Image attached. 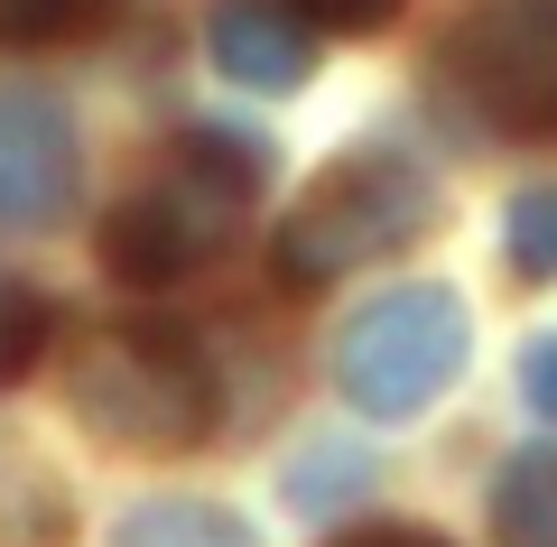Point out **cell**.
Wrapping results in <instances>:
<instances>
[{"mask_svg": "<svg viewBox=\"0 0 557 547\" xmlns=\"http://www.w3.org/2000/svg\"><path fill=\"white\" fill-rule=\"evenodd\" d=\"M307 20H325V28H381V20H399V0H298Z\"/></svg>", "mask_w": 557, "mask_h": 547, "instance_id": "14", "label": "cell"}, {"mask_svg": "<svg viewBox=\"0 0 557 547\" xmlns=\"http://www.w3.org/2000/svg\"><path fill=\"white\" fill-rule=\"evenodd\" d=\"M112 547H260L251 520L223 501H196V492H168V501H139L131 520L112 529Z\"/></svg>", "mask_w": 557, "mask_h": 547, "instance_id": "8", "label": "cell"}, {"mask_svg": "<svg viewBox=\"0 0 557 547\" xmlns=\"http://www.w3.org/2000/svg\"><path fill=\"white\" fill-rule=\"evenodd\" d=\"M465 372V307L456 288H391L335 344V381L362 418H418Z\"/></svg>", "mask_w": 557, "mask_h": 547, "instance_id": "4", "label": "cell"}, {"mask_svg": "<svg viewBox=\"0 0 557 547\" xmlns=\"http://www.w3.org/2000/svg\"><path fill=\"white\" fill-rule=\"evenodd\" d=\"M75 418L112 446H196L214 427V381H205V352L186 344L177 325H102L94 344L75 352Z\"/></svg>", "mask_w": 557, "mask_h": 547, "instance_id": "3", "label": "cell"}, {"mask_svg": "<svg viewBox=\"0 0 557 547\" xmlns=\"http://www.w3.org/2000/svg\"><path fill=\"white\" fill-rule=\"evenodd\" d=\"M493 538L502 547H557V455L530 446L493 483Z\"/></svg>", "mask_w": 557, "mask_h": 547, "instance_id": "9", "label": "cell"}, {"mask_svg": "<svg viewBox=\"0 0 557 547\" xmlns=\"http://www.w3.org/2000/svg\"><path fill=\"white\" fill-rule=\"evenodd\" d=\"M520 390H530L539 418H557V334H539V344L520 352Z\"/></svg>", "mask_w": 557, "mask_h": 547, "instance_id": "13", "label": "cell"}, {"mask_svg": "<svg viewBox=\"0 0 557 547\" xmlns=\"http://www.w3.org/2000/svg\"><path fill=\"white\" fill-rule=\"evenodd\" d=\"M75 204V121L47 94L0 84V223L38 233Z\"/></svg>", "mask_w": 557, "mask_h": 547, "instance_id": "6", "label": "cell"}, {"mask_svg": "<svg viewBox=\"0 0 557 547\" xmlns=\"http://www.w3.org/2000/svg\"><path fill=\"white\" fill-rule=\"evenodd\" d=\"M446 75L493 130L557 139V0H483L446 47Z\"/></svg>", "mask_w": 557, "mask_h": 547, "instance_id": "5", "label": "cell"}, {"mask_svg": "<svg viewBox=\"0 0 557 547\" xmlns=\"http://www.w3.org/2000/svg\"><path fill=\"white\" fill-rule=\"evenodd\" d=\"M102 0H0V47H38V38H65L84 28Z\"/></svg>", "mask_w": 557, "mask_h": 547, "instance_id": "12", "label": "cell"}, {"mask_svg": "<svg viewBox=\"0 0 557 547\" xmlns=\"http://www.w3.org/2000/svg\"><path fill=\"white\" fill-rule=\"evenodd\" d=\"M335 547H446V538H428V529H354Z\"/></svg>", "mask_w": 557, "mask_h": 547, "instance_id": "15", "label": "cell"}, {"mask_svg": "<svg viewBox=\"0 0 557 547\" xmlns=\"http://www.w3.org/2000/svg\"><path fill=\"white\" fill-rule=\"evenodd\" d=\"M428 223H437V186H428L418 158H399V149H344L335 167L298 196L288 233H278V278H288V288H335V278L372 270L381 251L418 241Z\"/></svg>", "mask_w": 557, "mask_h": 547, "instance_id": "2", "label": "cell"}, {"mask_svg": "<svg viewBox=\"0 0 557 547\" xmlns=\"http://www.w3.org/2000/svg\"><path fill=\"white\" fill-rule=\"evenodd\" d=\"M511 270L520 278H557V186H530L511 204Z\"/></svg>", "mask_w": 557, "mask_h": 547, "instance_id": "11", "label": "cell"}, {"mask_svg": "<svg viewBox=\"0 0 557 547\" xmlns=\"http://www.w3.org/2000/svg\"><path fill=\"white\" fill-rule=\"evenodd\" d=\"M47 325H57V315H47V297L28 288V278L0 270V381H20L28 362L47 352Z\"/></svg>", "mask_w": 557, "mask_h": 547, "instance_id": "10", "label": "cell"}, {"mask_svg": "<svg viewBox=\"0 0 557 547\" xmlns=\"http://www.w3.org/2000/svg\"><path fill=\"white\" fill-rule=\"evenodd\" d=\"M260 176H270V158H260V139H233V130H186L177 158H168L149 186H139L131 204L112 214V233H102V260H112L131 288H177V278H196L205 260H223V241H233V223L251 214Z\"/></svg>", "mask_w": 557, "mask_h": 547, "instance_id": "1", "label": "cell"}, {"mask_svg": "<svg viewBox=\"0 0 557 547\" xmlns=\"http://www.w3.org/2000/svg\"><path fill=\"white\" fill-rule=\"evenodd\" d=\"M205 47H214V65L233 84H251V94H288V84L307 75V28L288 20V10H270V0H223L214 28H205Z\"/></svg>", "mask_w": 557, "mask_h": 547, "instance_id": "7", "label": "cell"}]
</instances>
